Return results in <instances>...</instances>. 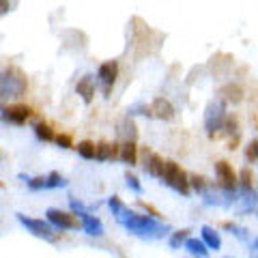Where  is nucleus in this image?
<instances>
[{
  "label": "nucleus",
  "instance_id": "nucleus-16",
  "mask_svg": "<svg viewBox=\"0 0 258 258\" xmlns=\"http://www.w3.org/2000/svg\"><path fill=\"white\" fill-rule=\"evenodd\" d=\"M76 91H78V95H82V99H84L86 103H91V101H93V95H95V82H93V78H91V76H84V78L78 82Z\"/></svg>",
  "mask_w": 258,
  "mask_h": 258
},
{
  "label": "nucleus",
  "instance_id": "nucleus-1",
  "mask_svg": "<svg viewBox=\"0 0 258 258\" xmlns=\"http://www.w3.org/2000/svg\"><path fill=\"white\" fill-rule=\"evenodd\" d=\"M125 228L140 239H161L170 232V226L168 224H161L157 217L140 215V213H134L132 220L125 224Z\"/></svg>",
  "mask_w": 258,
  "mask_h": 258
},
{
  "label": "nucleus",
  "instance_id": "nucleus-24",
  "mask_svg": "<svg viewBox=\"0 0 258 258\" xmlns=\"http://www.w3.org/2000/svg\"><path fill=\"white\" fill-rule=\"evenodd\" d=\"M64 185H67V183H64V179H62V176L58 174V172H50V174H47L45 176V187H64Z\"/></svg>",
  "mask_w": 258,
  "mask_h": 258
},
{
  "label": "nucleus",
  "instance_id": "nucleus-5",
  "mask_svg": "<svg viewBox=\"0 0 258 258\" xmlns=\"http://www.w3.org/2000/svg\"><path fill=\"white\" fill-rule=\"evenodd\" d=\"M215 176H217V181H220L222 191H237L239 189V174L232 170V166L228 161H217Z\"/></svg>",
  "mask_w": 258,
  "mask_h": 258
},
{
  "label": "nucleus",
  "instance_id": "nucleus-21",
  "mask_svg": "<svg viewBox=\"0 0 258 258\" xmlns=\"http://www.w3.org/2000/svg\"><path fill=\"white\" fill-rule=\"evenodd\" d=\"M95 149L97 144H93L91 140H82L78 144V155L82 159H95Z\"/></svg>",
  "mask_w": 258,
  "mask_h": 258
},
{
  "label": "nucleus",
  "instance_id": "nucleus-20",
  "mask_svg": "<svg viewBox=\"0 0 258 258\" xmlns=\"http://www.w3.org/2000/svg\"><path fill=\"white\" fill-rule=\"evenodd\" d=\"M35 134H37V138H39V140H43V142H52V140H56V136H54V132H52V127L47 125V123H37V125H35Z\"/></svg>",
  "mask_w": 258,
  "mask_h": 258
},
{
  "label": "nucleus",
  "instance_id": "nucleus-27",
  "mask_svg": "<svg viewBox=\"0 0 258 258\" xmlns=\"http://www.w3.org/2000/svg\"><path fill=\"white\" fill-rule=\"evenodd\" d=\"M245 157H247L249 161H256V164H258V138L247 144V149H245Z\"/></svg>",
  "mask_w": 258,
  "mask_h": 258
},
{
  "label": "nucleus",
  "instance_id": "nucleus-26",
  "mask_svg": "<svg viewBox=\"0 0 258 258\" xmlns=\"http://www.w3.org/2000/svg\"><path fill=\"white\" fill-rule=\"evenodd\" d=\"M125 183H127V187L132 189L134 194H138V196L142 194V185H140V181H138V176H134V174H127V176H125Z\"/></svg>",
  "mask_w": 258,
  "mask_h": 258
},
{
  "label": "nucleus",
  "instance_id": "nucleus-34",
  "mask_svg": "<svg viewBox=\"0 0 258 258\" xmlns=\"http://www.w3.org/2000/svg\"><path fill=\"white\" fill-rule=\"evenodd\" d=\"M256 213H258V211H256Z\"/></svg>",
  "mask_w": 258,
  "mask_h": 258
},
{
  "label": "nucleus",
  "instance_id": "nucleus-33",
  "mask_svg": "<svg viewBox=\"0 0 258 258\" xmlns=\"http://www.w3.org/2000/svg\"><path fill=\"white\" fill-rule=\"evenodd\" d=\"M7 11H11V5H9V3H3V0H0V13H7Z\"/></svg>",
  "mask_w": 258,
  "mask_h": 258
},
{
  "label": "nucleus",
  "instance_id": "nucleus-8",
  "mask_svg": "<svg viewBox=\"0 0 258 258\" xmlns=\"http://www.w3.org/2000/svg\"><path fill=\"white\" fill-rule=\"evenodd\" d=\"M116 76H118V64L114 60H106L99 64V69H97V80H99V84L103 88V95H110L112 86L116 82Z\"/></svg>",
  "mask_w": 258,
  "mask_h": 258
},
{
  "label": "nucleus",
  "instance_id": "nucleus-32",
  "mask_svg": "<svg viewBox=\"0 0 258 258\" xmlns=\"http://www.w3.org/2000/svg\"><path fill=\"white\" fill-rule=\"evenodd\" d=\"M249 258H258V237L252 241V245H249Z\"/></svg>",
  "mask_w": 258,
  "mask_h": 258
},
{
  "label": "nucleus",
  "instance_id": "nucleus-23",
  "mask_svg": "<svg viewBox=\"0 0 258 258\" xmlns=\"http://www.w3.org/2000/svg\"><path fill=\"white\" fill-rule=\"evenodd\" d=\"M224 230H230L239 241H247V230H245V228H241V226H237V224L226 222V224H224Z\"/></svg>",
  "mask_w": 258,
  "mask_h": 258
},
{
  "label": "nucleus",
  "instance_id": "nucleus-9",
  "mask_svg": "<svg viewBox=\"0 0 258 258\" xmlns=\"http://www.w3.org/2000/svg\"><path fill=\"white\" fill-rule=\"evenodd\" d=\"M164 164H166V161L161 159L157 153L144 149V153H142V168H144V172H147V174L161 179V174H164Z\"/></svg>",
  "mask_w": 258,
  "mask_h": 258
},
{
  "label": "nucleus",
  "instance_id": "nucleus-11",
  "mask_svg": "<svg viewBox=\"0 0 258 258\" xmlns=\"http://www.w3.org/2000/svg\"><path fill=\"white\" fill-rule=\"evenodd\" d=\"M151 114L157 116L161 120H172L174 118V106L164 97H157V99H153L151 103Z\"/></svg>",
  "mask_w": 258,
  "mask_h": 258
},
{
  "label": "nucleus",
  "instance_id": "nucleus-12",
  "mask_svg": "<svg viewBox=\"0 0 258 258\" xmlns=\"http://www.w3.org/2000/svg\"><path fill=\"white\" fill-rule=\"evenodd\" d=\"M239 213H252V211H258V191L252 189H245L241 191L239 189Z\"/></svg>",
  "mask_w": 258,
  "mask_h": 258
},
{
  "label": "nucleus",
  "instance_id": "nucleus-22",
  "mask_svg": "<svg viewBox=\"0 0 258 258\" xmlns=\"http://www.w3.org/2000/svg\"><path fill=\"white\" fill-rule=\"evenodd\" d=\"M239 189L245 191V189H252V170L249 168H243L239 172Z\"/></svg>",
  "mask_w": 258,
  "mask_h": 258
},
{
  "label": "nucleus",
  "instance_id": "nucleus-14",
  "mask_svg": "<svg viewBox=\"0 0 258 258\" xmlns=\"http://www.w3.org/2000/svg\"><path fill=\"white\" fill-rule=\"evenodd\" d=\"M200 239L205 241V245L209 249H220L222 247L220 232H217L215 228H211V226H203V228H200Z\"/></svg>",
  "mask_w": 258,
  "mask_h": 258
},
{
  "label": "nucleus",
  "instance_id": "nucleus-10",
  "mask_svg": "<svg viewBox=\"0 0 258 258\" xmlns=\"http://www.w3.org/2000/svg\"><path fill=\"white\" fill-rule=\"evenodd\" d=\"M30 108L24 106V103H18V106H9V108H3V120L7 123H13V125H24L30 116Z\"/></svg>",
  "mask_w": 258,
  "mask_h": 258
},
{
  "label": "nucleus",
  "instance_id": "nucleus-29",
  "mask_svg": "<svg viewBox=\"0 0 258 258\" xmlns=\"http://www.w3.org/2000/svg\"><path fill=\"white\" fill-rule=\"evenodd\" d=\"M28 187L32 191H37V189H43L45 187V176H32V179H28Z\"/></svg>",
  "mask_w": 258,
  "mask_h": 258
},
{
  "label": "nucleus",
  "instance_id": "nucleus-25",
  "mask_svg": "<svg viewBox=\"0 0 258 258\" xmlns=\"http://www.w3.org/2000/svg\"><path fill=\"white\" fill-rule=\"evenodd\" d=\"M189 187H194L198 194H205V191L209 189V185H207V181H205V176L194 174V176H189Z\"/></svg>",
  "mask_w": 258,
  "mask_h": 258
},
{
  "label": "nucleus",
  "instance_id": "nucleus-13",
  "mask_svg": "<svg viewBox=\"0 0 258 258\" xmlns=\"http://www.w3.org/2000/svg\"><path fill=\"white\" fill-rule=\"evenodd\" d=\"M80 220H82V228L86 230V235H91V237H103V224L99 217H95L91 213H80L78 215Z\"/></svg>",
  "mask_w": 258,
  "mask_h": 258
},
{
  "label": "nucleus",
  "instance_id": "nucleus-19",
  "mask_svg": "<svg viewBox=\"0 0 258 258\" xmlns=\"http://www.w3.org/2000/svg\"><path fill=\"white\" fill-rule=\"evenodd\" d=\"M187 239H189V228H183V230H176L170 235V241H168V245H170L172 249H179L181 245L187 243Z\"/></svg>",
  "mask_w": 258,
  "mask_h": 258
},
{
  "label": "nucleus",
  "instance_id": "nucleus-4",
  "mask_svg": "<svg viewBox=\"0 0 258 258\" xmlns=\"http://www.w3.org/2000/svg\"><path fill=\"white\" fill-rule=\"evenodd\" d=\"M226 118H228V114H226V103L222 99H213L205 110V129L211 138L217 132L224 129Z\"/></svg>",
  "mask_w": 258,
  "mask_h": 258
},
{
  "label": "nucleus",
  "instance_id": "nucleus-2",
  "mask_svg": "<svg viewBox=\"0 0 258 258\" xmlns=\"http://www.w3.org/2000/svg\"><path fill=\"white\" fill-rule=\"evenodd\" d=\"M26 88V76L18 67H9L0 74V99H20Z\"/></svg>",
  "mask_w": 258,
  "mask_h": 258
},
{
  "label": "nucleus",
  "instance_id": "nucleus-3",
  "mask_svg": "<svg viewBox=\"0 0 258 258\" xmlns=\"http://www.w3.org/2000/svg\"><path fill=\"white\" fill-rule=\"evenodd\" d=\"M161 181H164L168 187L174 189L181 196H187L189 194V176L185 174L183 168L176 164V161H166L164 164V174H161Z\"/></svg>",
  "mask_w": 258,
  "mask_h": 258
},
{
  "label": "nucleus",
  "instance_id": "nucleus-31",
  "mask_svg": "<svg viewBox=\"0 0 258 258\" xmlns=\"http://www.w3.org/2000/svg\"><path fill=\"white\" fill-rule=\"evenodd\" d=\"M69 205H71V211H74V213H78V215H80V213H86V211H84V205L80 203V200L71 198V200H69Z\"/></svg>",
  "mask_w": 258,
  "mask_h": 258
},
{
  "label": "nucleus",
  "instance_id": "nucleus-7",
  "mask_svg": "<svg viewBox=\"0 0 258 258\" xmlns=\"http://www.w3.org/2000/svg\"><path fill=\"white\" fill-rule=\"evenodd\" d=\"M18 222L26 228L28 232H32L35 237H41L47 241H54V232H52V226L43 222V220H35V217H26L24 213H18Z\"/></svg>",
  "mask_w": 258,
  "mask_h": 258
},
{
  "label": "nucleus",
  "instance_id": "nucleus-18",
  "mask_svg": "<svg viewBox=\"0 0 258 258\" xmlns=\"http://www.w3.org/2000/svg\"><path fill=\"white\" fill-rule=\"evenodd\" d=\"M118 157L125 161V164L134 166L138 161V151H136V142H123V147L118 151Z\"/></svg>",
  "mask_w": 258,
  "mask_h": 258
},
{
  "label": "nucleus",
  "instance_id": "nucleus-28",
  "mask_svg": "<svg viewBox=\"0 0 258 258\" xmlns=\"http://www.w3.org/2000/svg\"><path fill=\"white\" fill-rule=\"evenodd\" d=\"M224 93H228L226 95V99L228 101H239L241 99V88L239 86H226V88H222V95Z\"/></svg>",
  "mask_w": 258,
  "mask_h": 258
},
{
  "label": "nucleus",
  "instance_id": "nucleus-17",
  "mask_svg": "<svg viewBox=\"0 0 258 258\" xmlns=\"http://www.w3.org/2000/svg\"><path fill=\"white\" fill-rule=\"evenodd\" d=\"M112 157H118V151H116V144H108V142H99L95 149V159L99 161H108Z\"/></svg>",
  "mask_w": 258,
  "mask_h": 258
},
{
  "label": "nucleus",
  "instance_id": "nucleus-6",
  "mask_svg": "<svg viewBox=\"0 0 258 258\" xmlns=\"http://www.w3.org/2000/svg\"><path fill=\"white\" fill-rule=\"evenodd\" d=\"M45 217H47V224L50 226H56L60 230H74L80 226L78 217L74 213H67V211H60V209H47L45 211Z\"/></svg>",
  "mask_w": 258,
  "mask_h": 258
},
{
  "label": "nucleus",
  "instance_id": "nucleus-15",
  "mask_svg": "<svg viewBox=\"0 0 258 258\" xmlns=\"http://www.w3.org/2000/svg\"><path fill=\"white\" fill-rule=\"evenodd\" d=\"M183 247L187 249V254L194 256V258H209V252H211V249L205 245L203 239H194V237H189L187 243H185Z\"/></svg>",
  "mask_w": 258,
  "mask_h": 258
},
{
  "label": "nucleus",
  "instance_id": "nucleus-30",
  "mask_svg": "<svg viewBox=\"0 0 258 258\" xmlns=\"http://www.w3.org/2000/svg\"><path fill=\"white\" fill-rule=\"evenodd\" d=\"M56 144L62 149H71L74 147V142H71V136L69 134H60V136H56Z\"/></svg>",
  "mask_w": 258,
  "mask_h": 258
}]
</instances>
